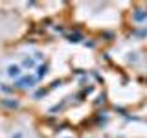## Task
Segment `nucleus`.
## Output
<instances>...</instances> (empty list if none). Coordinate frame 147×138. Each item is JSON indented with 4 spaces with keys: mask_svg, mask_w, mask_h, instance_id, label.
Listing matches in <instances>:
<instances>
[]
</instances>
